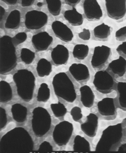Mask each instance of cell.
Returning <instances> with one entry per match:
<instances>
[{"instance_id":"cell-1","label":"cell","mask_w":126,"mask_h":153,"mask_svg":"<svg viewBox=\"0 0 126 153\" xmlns=\"http://www.w3.org/2000/svg\"><path fill=\"white\" fill-rule=\"evenodd\" d=\"M0 73L5 75L16 66V49L12 38L4 35L0 39Z\"/></svg>"},{"instance_id":"cell-2","label":"cell","mask_w":126,"mask_h":153,"mask_svg":"<svg viewBox=\"0 0 126 153\" xmlns=\"http://www.w3.org/2000/svg\"><path fill=\"white\" fill-rule=\"evenodd\" d=\"M52 83L57 96L70 103L75 101L76 95L74 84L65 72L56 74L53 78Z\"/></svg>"},{"instance_id":"cell-3","label":"cell","mask_w":126,"mask_h":153,"mask_svg":"<svg viewBox=\"0 0 126 153\" xmlns=\"http://www.w3.org/2000/svg\"><path fill=\"white\" fill-rule=\"evenodd\" d=\"M122 136V128L121 123L110 125L103 131L97 143L95 151L109 152L121 140Z\"/></svg>"},{"instance_id":"cell-4","label":"cell","mask_w":126,"mask_h":153,"mask_svg":"<svg viewBox=\"0 0 126 153\" xmlns=\"http://www.w3.org/2000/svg\"><path fill=\"white\" fill-rule=\"evenodd\" d=\"M13 78L19 95L32 94L35 78L31 71L26 69L19 70L13 75Z\"/></svg>"},{"instance_id":"cell-5","label":"cell","mask_w":126,"mask_h":153,"mask_svg":"<svg viewBox=\"0 0 126 153\" xmlns=\"http://www.w3.org/2000/svg\"><path fill=\"white\" fill-rule=\"evenodd\" d=\"M73 130L72 123L66 121L60 122L55 126L53 132L55 142L60 146L66 145L71 138Z\"/></svg>"},{"instance_id":"cell-6","label":"cell","mask_w":126,"mask_h":153,"mask_svg":"<svg viewBox=\"0 0 126 153\" xmlns=\"http://www.w3.org/2000/svg\"><path fill=\"white\" fill-rule=\"evenodd\" d=\"M93 84L99 92L103 94H107L112 91L114 81L112 76L107 72L100 70L95 74Z\"/></svg>"},{"instance_id":"cell-7","label":"cell","mask_w":126,"mask_h":153,"mask_svg":"<svg viewBox=\"0 0 126 153\" xmlns=\"http://www.w3.org/2000/svg\"><path fill=\"white\" fill-rule=\"evenodd\" d=\"M48 16L44 12L36 10L28 11L25 15V25L32 30H38L47 23Z\"/></svg>"},{"instance_id":"cell-8","label":"cell","mask_w":126,"mask_h":153,"mask_svg":"<svg viewBox=\"0 0 126 153\" xmlns=\"http://www.w3.org/2000/svg\"><path fill=\"white\" fill-rule=\"evenodd\" d=\"M107 15L110 18L118 20L126 14V0H105Z\"/></svg>"},{"instance_id":"cell-9","label":"cell","mask_w":126,"mask_h":153,"mask_svg":"<svg viewBox=\"0 0 126 153\" xmlns=\"http://www.w3.org/2000/svg\"><path fill=\"white\" fill-rule=\"evenodd\" d=\"M111 53V48L107 46L102 45L95 47L91 60L92 66L97 68L103 66L107 61Z\"/></svg>"},{"instance_id":"cell-10","label":"cell","mask_w":126,"mask_h":153,"mask_svg":"<svg viewBox=\"0 0 126 153\" xmlns=\"http://www.w3.org/2000/svg\"><path fill=\"white\" fill-rule=\"evenodd\" d=\"M83 8L85 14L88 20H100L103 16V12L97 0H84Z\"/></svg>"},{"instance_id":"cell-11","label":"cell","mask_w":126,"mask_h":153,"mask_svg":"<svg viewBox=\"0 0 126 153\" xmlns=\"http://www.w3.org/2000/svg\"><path fill=\"white\" fill-rule=\"evenodd\" d=\"M52 30L56 36L66 42L71 41L74 35L71 30L62 22L56 20L51 25Z\"/></svg>"},{"instance_id":"cell-12","label":"cell","mask_w":126,"mask_h":153,"mask_svg":"<svg viewBox=\"0 0 126 153\" xmlns=\"http://www.w3.org/2000/svg\"><path fill=\"white\" fill-rule=\"evenodd\" d=\"M53 40V38L46 32H39L34 35L32 42L35 50L38 51L46 50Z\"/></svg>"},{"instance_id":"cell-13","label":"cell","mask_w":126,"mask_h":153,"mask_svg":"<svg viewBox=\"0 0 126 153\" xmlns=\"http://www.w3.org/2000/svg\"><path fill=\"white\" fill-rule=\"evenodd\" d=\"M69 71L73 77L78 82H86L89 79V70L84 64L73 63L70 66Z\"/></svg>"},{"instance_id":"cell-14","label":"cell","mask_w":126,"mask_h":153,"mask_svg":"<svg viewBox=\"0 0 126 153\" xmlns=\"http://www.w3.org/2000/svg\"><path fill=\"white\" fill-rule=\"evenodd\" d=\"M98 125V117L95 114L90 113L86 116V120L80 125L82 132L90 137H94L97 130Z\"/></svg>"},{"instance_id":"cell-15","label":"cell","mask_w":126,"mask_h":153,"mask_svg":"<svg viewBox=\"0 0 126 153\" xmlns=\"http://www.w3.org/2000/svg\"><path fill=\"white\" fill-rule=\"evenodd\" d=\"M51 56L54 63L56 65L65 64L69 58V51L64 45L58 44L51 51Z\"/></svg>"},{"instance_id":"cell-16","label":"cell","mask_w":126,"mask_h":153,"mask_svg":"<svg viewBox=\"0 0 126 153\" xmlns=\"http://www.w3.org/2000/svg\"><path fill=\"white\" fill-rule=\"evenodd\" d=\"M97 106L99 114L102 116H110L115 114L116 108L112 98H104L98 102Z\"/></svg>"},{"instance_id":"cell-17","label":"cell","mask_w":126,"mask_h":153,"mask_svg":"<svg viewBox=\"0 0 126 153\" xmlns=\"http://www.w3.org/2000/svg\"><path fill=\"white\" fill-rule=\"evenodd\" d=\"M80 100L84 106L88 108L93 105L95 95L91 88L87 85L81 86L80 88Z\"/></svg>"},{"instance_id":"cell-18","label":"cell","mask_w":126,"mask_h":153,"mask_svg":"<svg viewBox=\"0 0 126 153\" xmlns=\"http://www.w3.org/2000/svg\"><path fill=\"white\" fill-rule=\"evenodd\" d=\"M64 16V19L72 26H80L83 23V18L82 14L74 7L71 10L65 11Z\"/></svg>"},{"instance_id":"cell-19","label":"cell","mask_w":126,"mask_h":153,"mask_svg":"<svg viewBox=\"0 0 126 153\" xmlns=\"http://www.w3.org/2000/svg\"><path fill=\"white\" fill-rule=\"evenodd\" d=\"M21 15L20 11L17 9L11 11L7 16L4 24L7 29H16L20 24Z\"/></svg>"},{"instance_id":"cell-20","label":"cell","mask_w":126,"mask_h":153,"mask_svg":"<svg viewBox=\"0 0 126 153\" xmlns=\"http://www.w3.org/2000/svg\"><path fill=\"white\" fill-rule=\"evenodd\" d=\"M109 67L113 73L122 77L126 71V60L120 56L118 59L111 62L109 65Z\"/></svg>"},{"instance_id":"cell-21","label":"cell","mask_w":126,"mask_h":153,"mask_svg":"<svg viewBox=\"0 0 126 153\" xmlns=\"http://www.w3.org/2000/svg\"><path fill=\"white\" fill-rule=\"evenodd\" d=\"M73 150L76 152H88L90 150L89 142L84 137L80 135H76L74 138Z\"/></svg>"},{"instance_id":"cell-22","label":"cell","mask_w":126,"mask_h":153,"mask_svg":"<svg viewBox=\"0 0 126 153\" xmlns=\"http://www.w3.org/2000/svg\"><path fill=\"white\" fill-rule=\"evenodd\" d=\"M52 65L50 62L45 58H41L38 61L36 68L38 76L44 77L49 76L52 70Z\"/></svg>"},{"instance_id":"cell-23","label":"cell","mask_w":126,"mask_h":153,"mask_svg":"<svg viewBox=\"0 0 126 153\" xmlns=\"http://www.w3.org/2000/svg\"><path fill=\"white\" fill-rule=\"evenodd\" d=\"M94 36L101 39L107 38L110 34L111 27L104 23L95 27L93 30Z\"/></svg>"},{"instance_id":"cell-24","label":"cell","mask_w":126,"mask_h":153,"mask_svg":"<svg viewBox=\"0 0 126 153\" xmlns=\"http://www.w3.org/2000/svg\"><path fill=\"white\" fill-rule=\"evenodd\" d=\"M89 51V47L87 45L83 44H77L73 48L72 54L75 58L79 60H82L87 56Z\"/></svg>"},{"instance_id":"cell-25","label":"cell","mask_w":126,"mask_h":153,"mask_svg":"<svg viewBox=\"0 0 126 153\" xmlns=\"http://www.w3.org/2000/svg\"><path fill=\"white\" fill-rule=\"evenodd\" d=\"M49 12L54 16L59 15L60 13L62 3L61 0H45Z\"/></svg>"},{"instance_id":"cell-26","label":"cell","mask_w":126,"mask_h":153,"mask_svg":"<svg viewBox=\"0 0 126 153\" xmlns=\"http://www.w3.org/2000/svg\"><path fill=\"white\" fill-rule=\"evenodd\" d=\"M117 90L119 93L118 102L120 106L126 109V82H119L117 85Z\"/></svg>"},{"instance_id":"cell-27","label":"cell","mask_w":126,"mask_h":153,"mask_svg":"<svg viewBox=\"0 0 126 153\" xmlns=\"http://www.w3.org/2000/svg\"><path fill=\"white\" fill-rule=\"evenodd\" d=\"M21 60L25 64L29 65L33 62L35 57V53L26 48H22L20 52Z\"/></svg>"},{"instance_id":"cell-28","label":"cell","mask_w":126,"mask_h":153,"mask_svg":"<svg viewBox=\"0 0 126 153\" xmlns=\"http://www.w3.org/2000/svg\"><path fill=\"white\" fill-rule=\"evenodd\" d=\"M50 107L54 115L56 117L63 116L67 113V109L64 105L59 102L58 103L51 104Z\"/></svg>"},{"instance_id":"cell-29","label":"cell","mask_w":126,"mask_h":153,"mask_svg":"<svg viewBox=\"0 0 126 153\" xmlns=\"http://www.w3.org/2000/svg\"><path fill=\"white\" fill-rule=\"evenodd\" d=\"M50 95V90L47 84L45 83H41L38 89V97L42 96V101L46 102L49 99Z\"/></svg>"},{"instance_id":"cell-30","label":"cell","mask_w":126,"mask_h":153,"mask_svg":"<svg viewBox=\"0 0 126 153\" xmlns=\"http://www.w3.org/2000/svg\"><path fill=\"white\" fill-rule=\"evenodd\" d=\"M27 38V35L24 32H19L12 38L13 42L16 46L24 42Z\"/></svg>"},{"instance_id":"cell-31","label":"cell","mask_w":126,"mask_h":153,"mask_svg":"<svg viewBox=\"0 0 126 153\" xmlns=\"http://www.w3.org/2000/svg\"><path fill=\"white\" fill-rule=\"evenodd\" d=\"M70 114L73 120L76 122L79 121L82 117L81 108L77 106L72 108L70 111Z\"/></svg>"},{"instance_id":"cell-32","label":"cell","mask_w":126,"mask_h":153,"mask_svg":"<svg viewBox=\"0 0 126 153\" xmlns=\"http://www.w3.org/2000/svg\"><path fill=\"white\" fill-rule=\"evenodd\" d=\"M90 32L88 29L84 28L83 31L78 33V36L81 39L87 41L90 38Z\"/></svg>"},{"instance_id":"cell-33","label":"cell","mask_w":126,"mask_h":153,"mask_svg":"<svg viewBox=\"0 0 126 153\" xmlns=\"http://www.w3.org/2000/svg\"><path fill=\"white\" fill-rule=\"evenodd\" d=\"M126 36V26L119 29L115 33V36L117 39H120Z\"/></svg>"},{"instance_id":"cell-34","label":"cell","mask_w":126,"mask_h":153,"mask_svg":"<svg viewBox=\"0 0 126 153\" xmlns=\"http://www.w3.org/2000/svg\"><path fill=\"white\" fill-rule=\"evenodd\" d=\"M118 52H121L126 55V41L123 42L119 45L116 49Z\"/></svg>"},{"instance_id":"cell-35","label":"cell","mask_w":126,"mask_h":153,"mask_svg":"<svg viewBox=\"0 0 126 153\" xmlns=\"http://www.w3.org/2000/svg\"><path fill=\"white\" fill-rule=\"evenodd\" d=\"M35 0H21V5L23 7H29L33 4Z\"/></svg>"},{"instance_id":"cell-36","label":"cell","mask_w":126,"mask_h":153,"mask_svg":"<svg viewBox=\"0 0 126 153\" xmlns=\"http://www.w3.org/2000/svg\"><path fill=\"white\" fill-rule=\"evenodd\" d=\"M81 0H64L66 3L69 5L74 6L79 3Z\"/></svg>"},{"instance_id":"cell-37","label":"cell","mask_w":126,"mask_h":153,"mask_svg":"<svg viewBox=\"0 0 126 153\" xmlns=\"http://www.w3.org/2000/svg\"><path fill=\"white\" fill-rule=\"evenodd\" d=\"M118 152H126V143L121 145L118 148Z\"/></svg>"},{"instance_id":"cell-38","label":"cell","mask_w":126,"mask_h":153,"mask_svg":"<svg viewBox=\"0 0 126 153\" xmlns=\"http://www.w3.org/2000/svg\"><path fill=\"white\" fill-rule=\"evenodd\" d=\"M2 1L9 5H13L16 4L18 0H1Z\"/></svg>"},{"instance_id":"cell-39","label":"cell","mask_w":126,"mask_h":153,"mask_svg":"<svg viewBox=\"0 0 126 153\" xmlns=\"http://www.w3.org/2000/svg\"><path fill=\"white\" fill-rule=\"evenodd\" d=\"M0 21L2 20L3 16L5 13V10L4 8L2 6H0Z\"/></svg>"},{"instance_id":"cell-40","label":"cell","mask_w":126,"mask_h":153,"mask_svg":"<svg viewBox=\"0 0 126 153\" xmlns=\"http://www.w3.org/2000/svg\"><path fill=\"white\" fill-rule=\"evenodd\" d=\"M43 3L41 2H38L37 4V6L39 7H41Z\"/></svg>"},{"instance_id":"cell-41","label":"cell","mask_w":126,"mask_h":153,"mask_svg":"<svg viewBox=\"0 0 126 153\" xmlns=\"http://www.w3.org/2000/svg\"><path fill=\"white\" fill-rule=\"evenodd\" d=\"M125 119H126L125 120H126V118H125Z\"/></svg>"}]
</instances>
